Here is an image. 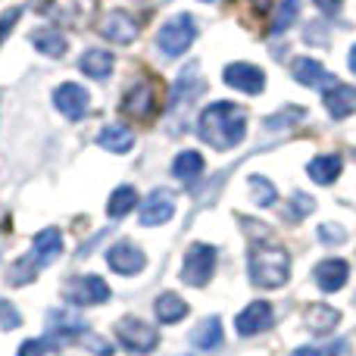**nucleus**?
Returning <instances> with one entry per match:
<instances>
[{"mask_svg": "<svg viewBox=\"0 0 356 356\" xmlns=\"http://www.w3.org/2000/svg\"><path fill=\"white\" fill-rule=\"evenodd\" d=\"M200 138L216 150H232L244 141L247 135V113L244 106L232 104V100H216L200 113L197 122Z\"/></svg>", "mask_w": 356, "mask_h": 356, "instance_id": "obj_1", "label": "nucleus"}, {"mask_svg": "<svg viewBox=\"0 0 356 356\" xmlns=\"http://www.w3.org/2000/svg\"><path fill=\"white\" fill-rule=\"evenodd\" d=\"M247 269L257 288H282L291 278V257L282 244H250Z\"/></svg>", "mask_w": 356, "mask_h": 356, "instance_id": "obj_2", "label": "nucleus"}, {"mask_svg": "<svg viewBox=\"0 0 356 356\" xmlns=\"http://www.w3.org/2000/svg\"><path fill=\"white\" fill-rule=\"evenodd\" d=\"M63 253V234L60 228H44V232L35 234L31 241V250L13 266L10 272V284H29L44 266H50L56 257Z\"/></svg>", "mask_w": 356, "mask_h": 356, "instance_id": "obj_3", "label": "nucleus"}, {"mask_svg": "<svg viewBox=\"0 0 356 356\" xmlns=\"http://www.w3.org/2000/svg\"><path fill=\"white\" fill-rule=\"evenodd\" d=\"M116 341L125 347V350L131 353H154L156 344H160V334H156V328L150 325V322L138 319V316H122V319L116 322Z\"/></svg>", "mask_w": 356, "mask_h": 356, "instance_id": "obj_4", "label": "nucleus"}, {"mask_svg": "<svg viewBox=\"0 0 356 356\" xmlns=\"http://www.w3.org/2000/svg\"><path fill=\"white\" fill-rule=\"evenodd\" d=\"M216 259H219L216 247L197 241V244H191L188 253H184L181 278L191 284V288H203V284H209V278H213V272H216Z\"/></svg>", "mask_w": 356, "mask_h": 356, "instance_id": "obj_5", "label": "nucleus"}, {"mask_svg": "<svg viewBox=\"0 0 356 356\" xmlns=\"http://www.w3.org/2000/svg\"><path fill=\"white\" fill-rule=\"evenodd\" d=\"M194 38H197L194 19H191L188 13H181V16L169 19V22L160 29V35H156V47H160L166 56H172V60H175V56H181L184 50L194 44Z\"/></svg>", "mask_w": 356, "mask_h": 356, "instance_id": "obj_6", "label": "nucleus"}, {"mask_svg": "<svg viewBox=\"0 0 356 356\" xmlns=\"http://www.w3.org/2000/svg\"><path fill=\"white\" fill-rule=\"evenodd\" d=\"M66 300L72 307H100L110 300V284L100 275H79L72 282H66Z\"/></svg>", "mask_w": 356, "mask_h": 356, "instance_id": "obj_7", "label": "nucleus"}, {"mask_svg": "<svg viewBox=\"0 0 356 356\" xmlns=\"http://www.w3.org/2000/svg\"><path fill=\"white\" fill-rule=\"evenodd\" d=\"M94 6L97 0H47V16L56 19L60 25H69V29H81L94 19Z\"/></svg>", "mask_w": 356, "mask_h": 356, "instance_id": "obj_8", "label": "nucleus"}, {"mask_svg": "<svg viewBox=\"0 0 356 356\" xmlns=\"http://www.w3.org/2000/svg\"><path fill=\"white\" fill-rule=\"evenodd\" d=\"M160 106V91H156L154 81H135L129 88V94L122 97V113L135 119H150Z\"/></svg>", "mask_w": 356, "mask_h": 356, "instance_id": "obj_9", "label": "nucleus"}, {"mask_svg": "<svg viewBox=\"0 0 356 356\" xmlns=\"http://www.w3.org/2000/svg\"><path fill=\"white\" fill-rule=\"evenodd\" d=\"M54 104L66 119L79 122V119H85L88 110H91V94L81 85H75V81H66V85H60L54 91Z\"/></svg>", "mask_w": 356, "mask_h": 356, "instance_id": "obj_10", "label": "nucleus"}, {"mask_svg": "<svg viewBox=\"0 0 356 356\" xmlns=\"http://www.w3.org/2000/svg\"><path fill=\"white\" fill-rule=\"evenodd\" d=\"M291 75H294L297 85H303V88H322V91H332L334 85H341V81L334 79L319 60H309V56H297V60L291 63Z\"/></svg>", "mask_w": 356, "mask_h": 356, "instance_id": "obj_11", "label": "nucleus"}, {"mask_svg": "<svg viewBox=\"0 0 356 356\" xmlns=\"http://www.w3.org/2000/svg\"><path fill=\"white\" fill-rule=\"evenodd\" d=\"M106 263H110L113 272L119 275H138L147 266V257H144L141 247H135L131 241H116V244L106 250Z\"/></svg>", "mask_w": 356, "mask_h": 356, "instance_id": "obj_12", "label": "nucleus"}, {"mask_svg": "<svg viewBox=\"0 0 356 356\" xmlns=\"http://www.w3.org/2000/svg\"><path fill=\"white\" fill-rule=\"evenodd\" d=\"M138 31H141V22L125 10L106 13V19L100 22V35H104L106 41H116V44H131L138 38Z\"/></svg>", "mask_w": 356, "mask_h": 356, "instance_id": "obj_13", "label": "nucleus"}, {"mask_svg": "<svg viewBox=\"0 0 356 356\" xmlns=\"http://www.w3.org/2000/svg\"><path fill=\"white\" fill-rule=\"evenodd\" d=\"M85 332H88L85 322H81L79 316H72V313H63V309H54V313H50V319H47V338L56 341L54 347L75 344V341H81V334H85Z\"/></svg>", "mask_w": 356, "mask_h": 356, "instance_id": "obj_14", "label": "nucleus"}, {"mask_svg": "<svg viewBox=\"0 0 356 356\" xmlns=\"http://www.w3.org/2000/svg\"><path fill=\"white\" fill-rule=\"evenodd\" d=\"M269 325H272V303H266V300H253L250 307H244L241 316L234 319V332H238L241 338H253V334L266 332Z\"/></svg>", "mask_w": 356, "mask_h": 356, "instance_id": "obj_15", "label": "nucleus"}, {"mask_svg": "<svg viewBox=\"0 0 356 356\" xmlns=\"http://www.w3.org/2000/svg\"><path fill=\"white\" fill-rule=\"evenodd\" d=\"M225 85L244 94H259L266 88V72L253 63H232V66H225Z\"/></svg>", "mask_w": 356, "mask_h": 356, "instance_id": "obj_16", "label": "nucleus"}, {"mask_svg": "<svg viewBox=\"0 0 356 356\" xmlns=\"http://www.w3.org/2000/svg\"><path fill=\"white\" fill-rule=\"evenodd\" d=\"M172 216H175V197L169 194V191H154V194L141 203V225H147V228L166 225Z\"/></svg>", "mask_w": 356, "mask_h": 356, "instance_id": "obj_17", "label": "nucleus"}, {"mask_svg": "<svg viewBox=\"0 0 356 356\" xmlns=\"http://www.w3.org/2000/svg\"><path fill=\"white\" fill-rule=\"evenodd\" d=\"M316 284H319L325 294H334V291H341L347 284V278H350V266L344 263V259H322L319 266H316Z\"/></svg>", "mask_w": 356, "mask_h": 356, "instance_id": "obj_18", "label": "nucleus"}, {"mask_svg": "<svg viewBox=\"0 0 356 356\" xmlns=\"http://www.w3.org/2000/svg\"><path fill=\"white\" fill-rule=\"evenodd\" d=\"M325 110L332 119H347L356 113V88L353 85H334L325 91Z\"/></svg>", "mask_w": 356, "mask_h": 356, "instance_id": "obj_19", "label": "nucleus"}, {"mask_svg": "<svg viewBox=\"0 0 356 356\" xmlns=\"http://www.w3.org/2000/svg\"><path fill=\"white\" fill-rule=\"evenodd\" d=\"M154 309H156V319H160L163 325H178V322L188 316V303H184L175 291H163V294L156 297Z\"/></svg>", "mask_w": 356, "mask_h": 356, "instance_id": "obj_20", "label": "nucleus"}, {"mask_svg": "<svg viewBox=\"0 0 356 356\" xmlns=\"http://www.w3.org/2000/svg\"><path fill=\"white\" fill-rule=\"evenodd\" d=\"M97 144L104 150H110V154H129L131 147H135V135H131L129 125H106L104 131L97 135Z\"/></svg>", "mask_w": 356, "mask_h": 356, "instance_id": "obj_21", "label": "nucleus"}, {"mask_svg": "<svg viewBox=\"0 0 356 356\" xmlns=\"http://www.w3.org/2000/svg\"><path fill=\"white\" fill-rule=\"evenodd\" d=\"M341 322V313L334 307H325V303H316V307L307 309V328L316 334H328L334 332Z\"/></svg>", "mask_w": 356, "mask_h": 356, "instance_id": "obj_22", "label": "nucleus"}, {"mask_svg": "<svg viewBox=\"0 0 356 356\" xmlns=\"http://www.w3.org/2000/svg\"><path fill=\"white\" fill-rule=\"evenodd\" d=\"M79 69L85 75H91V79H106V75L113 72V54H106V50H97V47H91V50H85L81 54V60H79Z\"/></svg>", "mask_w": 356, "mask_h": 356, "instance_id": "obj_23", "label": "nucleus"}, {"mask_svg": "<svg viewBox=\"0 0 356 356\" xmlns=\"http://www.w3.org/2000/svg\"><path fill=\"white\" fill-rule=\"evenodd\" d=\"M341 169H344V163H341V156L325 154V156H316V160H309L307 172H309V178H313L316 184H332L334 178L341 175Z\"/></svg>", "mask_w": 356, "mask_h": 356, "instance_id": "obj_24", "label": "nucleus"}, {"mask_svg": "<svg viewBox=\"0 0 356 356\" xmlns=\"http://www.w3.org/2000/svg\"><path fill=\"white\" fill-rule=\"evenodd\" d=\"M31 44H35L41 54H47L50 60H60L63 54H66V35H60L56 29H38L31 31Z\"/></svg>", "mask_w": 356, "mask_h": 356, "instance_id": "obj_25", "label": "nucleus"}, {"mask_svg": "<svg viewBox=\"0 0 356 356\" xmlns=\"http://www.w3.org/2000/svg\"><path fill=\"white\" fill-rule=\"evenodd\" d=\"M172 175L178 178V181H184V184L197 181V178L203 175V156L197 154V150H181V154L175 156V163H172Z\"/></svg>", "mask_w": 356, "mask_h": 356, "instance_id": "obj_26", "label": "nucleus"}, {"mask_svg": "<svg viewBox=\"0 0 356 356\" xmlns=\"http://www.w3.org/2000/svg\"><path fill=\"white\" fill-rule=\"evenodd\" d=\"M135 207H138V191L129 188V184H122V188H116L110 194L106 213H110V219H122V216H129Z\"/></svg>", "mask_w": 356, "mask_h": 356, "instance_id": "obj_27", "label": "nucleus"}, {"mask_svg": "<svg viewBox=\"0 0 356 356\" xmlns=\"http://www.w3.org/2000/svg\"><path fill=\"white\" fill-rule=\"evenodd\" d=\"M191 341H194L200 350H213V347L222 344V322L216 319V316H209V319H203L200 325L194 328V334H191Z\"/></svg>", "mask_w": 356, "mask_h": 356, "instance_id": "obj_28", "label": "nucleus"}, {"mask_svg": "<svg viewBox=\"0 0 356 356\" xmlns=\"http://www.w3.org/2000/svg\"><path fill=\"white\" fill-rule=\"evenodd\" d=\"M250 194H253V203L257 207H272V203L278 200V191H275V184L269 181V178H263V175H250Z\"/></svg>", "mask_w": 356, "mask_h": 356, "instance_id": "obj_29", "label": "nucleus"}, {"mask_svg": "<svg viewBox=\"0 0 356 356\" xmlns=\"http://www.w3.org/2000/svg\"><path fill=\"white\" fill-rule=\"evenodd\" d=\"M347 353V341H332V344H309L294 350V356H344Z\"/></svg>", "mask_w": 356, "mask_h": 356, "instance_id": "obj_30", "label": "nucleus"}, {"mask_svg": "<svg viewBox=\"0 0 356 356\" xmlns=\"http://www.w3.org/2000/svg\"><path fill=\"white\" fill-rule=\"evenodd\" d=\"M316 209V200L309 194H303V191H297V194H291V209H288V216L294 222H300V219H307L309 213Z\"/></svg>", "mask_w": 356, "mask_h": 356, "instance_id": "obj_31", "label": "nucleus"}, {"mask_svg": "<svg viewBox=\"0 0 356 356\" xmlns=\"http://www.w3.org/2000/svg\"><path fill=\"white\" fill-rule=\"evenodd\" d=\"M303 116H307V113H303V106H288V110L278 113V116H269L263 125H266V129H284V125L300 122Z\"/></svg>", "mask_w": 356, "mask_h": 356, "instance_id": "obj_32", "label": "nucleus"}, {"mask_svg": "<svg viewBox=\"0 0 356 356\" xmlns=\"http://www.w3.org/2000/svg\"><path fill=\"white\" fill-rule=\"evenodd\" d=\"M294 16H297V0H284V3L278 6V16H275V22H272V31L282 35V31L294 22Z\"/></svg>", "mask_w": 356, "mask_h": 356, "instance_id": "obj_33", "label": "nucleus"}, {"mask_svg": "<svg viewBox=\"0 0 356 356\" xmlns=\"http://www.w3.org/2000/svg\"><path fill=\"white\" fill-rule=\"evenodd\" d=\"M81 347L94 350L97 356H110V353H113V347L106 344V341L100 338V334H94V332H85V334H81Z\"/></svg>", "mask_w": 356, "mask_h": 356, "instance_id": "obj_34", "label": "nucleus"}, {"mask_svg": "<svg viewBox=\"0 0 356 356\" xmlns=\"http://www.w3.org/2000/svg\"><path fill=\"white\" fill-rule=\"evenodd\" d=\"M347 238V232H344V228H341V225H332V222H325V225H319V241H322V244H328V247H332V244H341V241H344Z\"/></svg>", "mask_w": 356, "mask_h": 356, "instance_id": "obj_35", "label": "nucleus"}, {"mask_svg": "<svg viewBox=\"0 0 356 356\" xmlns=\"http://www.w3.org/2000/svg\"><path fill=\"white\" fill-rule=\"evenodd\" d=\"M0 325H3V328H19V325H22V316H19V309L10 307L6 300H0Z\"/></svg>", "mask_w": 356, "mask_h": 356, "instance_id": "obj_36", "label": "nucleus"}, {"mask_svg": "<svg viewBox=\"0 0 356 356\" xmlns=\"http://www.w3.org/2000/svg\"><path fill=\"white\" fill-rule=\"evenodd\" d=\"M47 347H50V341L29 338V341H22V347H19L16 356H44V353H47Z\"/></svg>", "mask_w": 356, "mask_h": 356, "instance_id": "obj_37", "label": "nucleus"}, {"mask_svg": "<svg viewBox=\"0 0 356 356\" xmlns=\"http://www.w3.org/2000/svg\"><path fill=\"white\" fill-rule=\"evenodd\" d=\"M19 16H22V10H19V6H10V10L0 16V41H3V38L13 31V25L19 22Z\"/></svg>", "mask_w": 356, "mask_h": 356, "instance_id": "obj_38", "label": "nucleus"}, {"mask_svg": "<svg viewBox=\"0 0 356 356\" xmlns=\"http://www.w3.org/2000/svg\"><path fill=\"white\" fill-rule=\"evenodd\" d=\"M341 3H344V0H316V6H319V10L325 13V16H338Z\"/></svg>", "mask_w": 356, "mask_h": 356, "instance_id": "obj_39", "label": "nucleus"}, {"mask_svg": "<svg viewBox=\"0 0 356 356\" xmlns=\"http://www.w3.org/2000/svg\"><path fill=\"white\" fill-rule=\"evenodd\" d=\"M347 60H350V72H356V44H353V50H350V56H347Z\"/></svg>", "mask_w": 356, "mask_h": 356, "instance_id": "obj_40", "label": "nucleus"}, {"mask_svg": "<svg viewBox=\"0 0 356 356\" xmlns=\"http://www.w3.org/2000/svg\"><path fill=\"white\" fill-rule=\"evenodd\" d=\"M253 3H257L259 10H269V0H253Z\"/></svg>", "mask_w": 356, "mask_h": 356, "instance_id": "obj_41", "label": "nucleus"}, {"mask_svg": "<svg viewBox=\"0 0 356 356\" xmlns=\"http://www.w3.org/2000/svg\"><path fill=\"white\" fill-rule=\"evenodd\" d=\"M207 3H213V0H207Z\"/></svg>", "mask_w": 356, "mask_h": 356, "instance_id": "obj_42", "label": "nucleus"}]
</instances>
